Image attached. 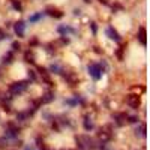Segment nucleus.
Returning a JSON list of instances; mask_svg holds the SVG:
<instances>
[{
  "label": "nucleus",
  "instance_id": "obj_1",
  "mask_svg": "<svg viewBox=\"0 0 150 150\" xmlns=\"http://www.w3.org/2000/svg\"><path fill=\"white\" fill-rule=\"evenodd\" d=\"M77 143H78V147H80L81 150H95V149H96L95 140L90 138V137H87V135L77 137Z\"/></svg>",
  "mask_w": 150,
  "mask_h": 150
},
{
  "label": "nucleus",
  "instance_id": "obj_2",
  "mask_svg": "<svg viewBox=\"0 0 150 150\" xmlns=\"http://www.w3.org/2000/svg\"><path fill=\"white\" fill-rule=\"evenodd\" d=\"M112 137V132H111V125H105V126H102L101 129L98 131V138L102 141V144H105L107 141L111 140Z\"/></svg>",
  "mask_w": 150,
  "mask_h": 150
},
{
  "label": "nucleus",
  "instance_id": "obj_3",
  "mask_svg": "<svg viewBox=\"0 0 150 150\" xmlns=\"http://www.w3.org/2000/svg\"><path fill=\"white\" fill-rule=\"evenodd\" d=\"M27 86H29V81H17V83H12L11 87H9V90L11 93H14V95H18V93H23L24 90L27 89Z\"/></svg>",
  "mask_w": 150,
  "mask_h": 150
},
{
  "label": "nucleus",
  "instance_id": "obj_4",
  "mask_svg": "<svg viewBox=\"0 0 150 150\" xmlns=\"http://www.w3.org/2000/svg\"><path fill=\"white\" fill-rule=\"evenodd\" d=\"M89 74L92 75L95 80H99V78L102 77V68L99 66V65H96V63L89 65Z\"/></svg>",
  "mask_w": 150,
  "mask_h": 150
},
{
  "label": "nucleus",
  "instance_id": "obj_5",
  "mask_svg": "<svg viewBox=\"0 0 150 150\" xmlns=\"http://www.w3.org/2000/svg\"><path fill=\"white\" fill-rule=\"evenodd\" d=\"M126 102H128V105L131 108L137 110V108H140V105H141V99H140L138 95H129L128 99H126Z\"/></svg>",
  "mask_w": 150,
  "mask_h": 150
},
{
  "label": "nucleus",
  "instance_id": "obj_6",
  "mask_svg": "<svg viewBox=\"0 0 150 150\" xmlns=\"http://www.w3.org/2000/svg\"><path fill=\"white\" fill-rule=\"evenodd\" d=\"M63 78L69 83V86H75V84H77V81H78L77 75L72 74V72H66V74H63Z\"/></svg>",
  "mask_w": 150,
  "mask_h": 150
},
{
  "label": "nucleus",
  "instance_id": "obj_7",
  "mask_svg": "<svg viewBox=\"0 0 150 150\" xmlns=\"http://www.w3.org/2000/svg\"><path fill=\"white\" fill-rule=\"evenodd\" d=\"M14 29H15V33L18 35V38H23L24 36V30H26V24H24V21H18Z\"/></svg>",
  "mask_w": 150,
  "mask_h": 150
},
{
  "label": "nucleus",
  "instance_id": "obj_8",
  "mask_svg": "<svg viewBox=\"0 0 150 150\" xmlns=\"http://www.w3.org/2000/svg\"><path fill=\"white\" fill-rule=\"evenodd\" d=\"M107 35H108V38H110V39H112V41H120V36H119V33L114 30V29H112V27H108L107 29Z\"/></svg>",
  "mask_w": 150,
  "mask_h": 150
},
{
  "label": "nucleus",
  "instance_id": "obj_9",
  "mask_svg": "<svg viewBox=\"0 0 150 150\" xmlns=\"http://www.w3.org/2000/svg\"><path fill=\"white\" fill-rule=\"evenodd\" d=\"M47 14L51 15V17H54V18H62V17H63V14H62L59 9H56V8H48V9H47Z\"/></svg>",
  "mask_w": 150,
  "mask_h": 150
},
{
  "label": "nucleus",
  "instance_id": "obj_10",
  "mask_svg": "<svg viewBox=\"0 0 150 150\" xmlns=\"http://www.w3.org/2000/svg\"><path fill=\"white\" fill-rule=\"evenodd\" d=\"M54 99V93L53 92H47L42 98H41V104H50Z\"/></svg>",
  "mask_w": 150,
  "mask_h": 150
},
{
  "label": "nucleus",
  "instance_id": "obj_11",
  "mask_svg": "<svg viewBox=\"0 0 150 150\" xmlns=\"http://www.w3.org/2000/svg\"><path fill=\"white\" fill-rule=\"evenodd\" d=\"M114 117H116V123L119 125V126L125 125V122H126V119H128V116L125 114V112H120V114H116Z\"/></svg>",
  "mask_w": 150,
  "mask_h": 150
},
{
  "label": "nucleus",
  "instance_id": "obj_12",
  "mask_svg": "<svg viewBox=\"0 0 150 150\" xmlns=\"http://www.w3.org/2000/svg\"><path fill=\"white\" fill-rule=\"evenodd\" d=\"M137 38L140 39V42L143 45L147 44V39H146V27H140V32H138V36H137Z\"/></svg>",
  "mask_w": 150,
  "mask_h": 150
},
{
  "label": "nucleus",
  "instance_id": "obj_13",
  "mask_svg": "<svg viewBox=\"0 0 150 150\" xmlns=\"http://www.w3.org/2000/svg\"><path fill=\"white\" fill-rule=\"evenodd\" d=\"M24 59H26V62L27 63H35V54H33V51H26V54H24Z\"/></svg>",
  "mask_w": 150,
  "mask_h": 150
},
{
  "label": "nucleus",
  "instance_id": "obj_14",
  "mask_svg": "<svg viewBox=\"0 0 150 150\" xmlns=\"http://www.w3.org/2000/svg\"><path fill=\"white\" fill-rule=\"evenodd\" d=\"M84 129H86V131L93 129V122H92L90 117H86V119H84Z\"/></svg>",
  "mask_w": 150,
  "mask_h": 150
},
{
  "label": "nucleus",
  "instance_id": "obj_15",
  "mask_svg": "<svg viewBox=\"0 0 150 150\" xmlns=\"http://www.w3.org/2000/svg\"><path fill=\"white\" fill-rule=\"evenodd\" d=\"M29 111L27 112H18V114H17V120H20V122H26L27 119H29Z\"/></svg>",
  "mask_w": 150,
  "mask_h": 150
},
{
  "label": "nucleus",
  "instance_id": "obj_16",
  "mask_svg": "<svg viewBox=\"0 0 150 150\" xmlns=\"http://www.w3.org/2000/svg\"><path fill=\"white\" fill-rule=\"evenodd\" d=\"M12 59H14L12 53H8V54H5V56H3V63H5V65H9V63H12Z\"/></svg>",
  "mask_w": 150,
  "mask_h": 150
},
{
  "label": "nucleus",
  "instance_id": "obj_17",
  "mask_svg": "<svg viewBox=\"0 0 150 150\" xmlns=\"http://www.w3.org/2000/svg\"><path fill=\"white\" fill-rule=\"evenodd\" d=\"M50 71H51L53 74H62L63 71H62V68L59 65H51V68H50Z\"/></svg>",
  "mask_w": 150,
  "mask_h": 150
},
{
  "label": "nucleus",
  "instance_id": "obj_18",
  "mask_svg": "<svg viewBox=\"0 0 150 150\" xmlns=\"http://www.w3.org/2000/svg\"><path fill=\"white\" fill-rule=\"evenodd\" d=\"M57 30H59V33H72L74 32L71 27H65V26H60Z\"/></svg>",
  "mask_w": 150,
  "mask_h": 150
},
{
  "label": "nucleus",
  "instance_id": "obj_19",
  "mask_svg": "<svg viewBox=\"0 0 150 150\" xmlns=\"http://www.w3.org/2000/svg\"><path fill=\"white\" fill-rule=\"evenodd\" d=\"M39 18H42V12H39V14H36V15H32L30 17V23H35V21H38Z\"/></svg>",
  "mask_w": 150,
  "mask_h": 150
},
{
  "label": "nucleus",
  "instance_id": "obj_20",
  "mask_svg": "<svg viewBox=\"0 0 150 150\" xmlns=\"http://www.w3.org/2000/svg\"><path fill=\"white\" fill-rule=\"evenodd\" d=\"M12 6H14L17 11H21V9H23L21 3H20V2H17V0H12Z\"/></svg>",
  "mask_w": 150,
  "mask_h": 150
},
{
  "label": "nucleus",
  "instance_id": "obj_21",
  "mask_svg": "<svg viewBox=\"0 0 150 150\" xmlns=\"http://www.w3.org/2000/svg\"><path fill=\"white\" fill-rule=\"evenodd\" d=\"M12 48L17 50V51H20V50H21V45H20L18 42H14V44H12Z\"/></svg>",
  "mask_w": 150,
  "mask_h": 150
},
{
  "label": "nucleus",
  "instance_id": "obj_22",
  "mask_svg": "<svg viewBox=\"0 0 150 150\" xmlns=\"http://www.w3.org/2000/svg\"><path fill=\"white\" fill-rule=\"evenodd\" d=\"M123 50H125V47H120V50H119V53H117V56H119V59H120V60L123 59Z\"/></svg>",
  "mask_w": 150,
  "mask_h": 150
},
{
  "label": "nucleus",
  "instance_id": "obj_23",
  "mask_svg": "<svg viewBox=\"0 0 150 150\" xmlns=\"http://www.w3.org/2000/svg\"><path fill=\"white\" fill-rule=\"evenodd\" d=\"M5 38H8V35H6L2 29H0V39H5Z\"/></svg>",
  "mask_w": 150,
  "mask_h": 150
},
{
  "label": "nucleus",
  "instance_id": "obj_24",
  "mask_svg": "<svg viewBox=\"0 0 150 150\" xmlns=\"http://www.w3.org/2000/svg\"><path fill=\"white\" fill-rule=\"evenodd\" d=\"M29 78H32V80H35V78H36V75H35V72H33V71H29Z\"/></svg>",
  "mask_w": 150,
  "mask_h": 150
},
{
  "label": "nucleus",
  "instance_id": "obj_25",
  "mask_svg": "<svg viewBox=\"0 0 150 150\" xmlns=\"http://www.w3.org/2000/svg\"><path fill=\"white\" fill-rule=\"evenodd\" d=\"M129 122H131V123H135V122H137V117H134V116L129 117Z\"/></svg>",
  "mask_w": 150,
  "mask_h": 150
},
{
  "label": "nucleus",
  "instance_id": "obj_26",
  "mask_svg": "<svg viewBox=\"0 0 150 150\" xmlns=\"http://www.w3.org/2000/svg\"><path fill=\"white\" fill-rule=\"evenodd\" d=\"M92 30H93V32H96V26H95V23H92Z\"/></svg>",
  "mask_w": 150,
  "mask_h": 150
},
{
  "label": "nucleus",
  "instance_id": "obj_27",
  "mask_svg": "<svg viewBox=\"0 0 150 150\" xmlns=\"http://www.w3.org/2000/svg\"><path fill=\"white\" fill-rule=\"evenodd\" d=\"M101 3H104V5H107V0H99Z\"/></svg>",
  "mask_w": 150,
  "mask_h": 150
},
{
  "label": "nucleus",
  "instance_id": "obj_28",
  "mask_svg": "<svg viewBox=\"0 0 150 150\" xmlns=\"http://www.w3.org/2000/svg\"><path fill=\"white\" fill-rule=\"evenodd\" d=\"M84 2H87V3H89V2H90V0H84Z\"/></svg>",
  "mask_w": 150,
  "mask_h": 150
},
{
  "label": "nucleus",
  "instance_id": "obj_29",
  "mask_svg": "<svg viewBox=\"0 0 150 150\" xmlns=\"http://www.w3.org/2000/svg\"><path fill=\"white\" fill-rule=\"evenodd\" d=\"M0 75H2V74H0Z\"/></svg>",
  "mask_w": 150,
  "mask_h": 150
}]
</instances>
